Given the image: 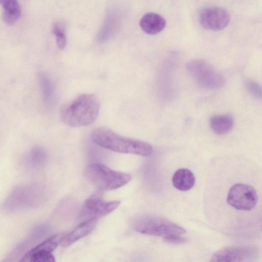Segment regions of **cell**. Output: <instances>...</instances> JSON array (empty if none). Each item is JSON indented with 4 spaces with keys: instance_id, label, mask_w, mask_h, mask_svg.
Masks as SVG:
<instances>
[{
    "instance_id": "cell-1",
    "label": "cell",
    "mask_w": 262,
    "mask_h": 262,
    "mask_svg": "<svg viewBox=\"0 0 262 262\" xmlns=\"http://www.w3.org/2000/svg\"><path fill=\"white\" fill-rule=\"evenodd\" d=\"M91 138L99 146L119 153L148 157L153 152L152 147L149 143L123 136L104 127L94 129Z\"/></svg>"
},
{
    "instance_id": "cell-2",
    "label": "cell",
    "mask_w": 262,
    "mask_h": 262,
    "mask_svg": "<svg viewBox=\"0 0 262 262\" xmlns=\"http://www.w3.org/2000/svg\"><path fill=\"white\" fill-rule=\"evenodd\" d=\"M99 110L100 102L95 95L83 94L63 107L60 118L68 126H85L95 121Z\"/></svg>"
},
{
    "instance_id": "cell-3",
    "label": "cell",
    "mask_w": 262,
    "mask_h": 262,
    "mask_svg": "<svg viewBox=\"0 0 262 262\" xmlns=\"http://www.w3.org/2000/svg\"><path fill=\"white\" fill-rule=\"evenodd\" d=\"M84 175L101 191L118 189L131 179L129 174L113 170L100 163H93L88 166L84 170Z\"/></svg>"
},
{
    "instance_id": "cell-4",
    "label": "cell",
    "mask_w": 262,
    "mask_h": 262,
    "mask_svg": "<svg viewBox=\"0 0 262 262\" xmlns=\"http://www.w3.org/2000/svg\"><path fill=\"white\" fill-rule=\"evenodd\" d=\"M131 226L142 234L161 236L164 238L173 235H183L184 228L167 219L154 215H141L134 218Z\"/></svg>"
},
{
    "instance_id": "cell-5",
    "label": "cell",
    "mask_w": 262,
    "mask_h": 262,
    "mask_svg": "<svg viewBox=\"0 0 262 262\" xmlns=\"http://www.w3.org/2000/svg\"><path fill=\"white\" fill-rule=\"evenodd\" d=\"M186 68L197 84L202 88L217 89L224 85L223 75L205 60L192 59L188 62Z\"/></svg>"
},
{
    "instance_id": "cell-6",
    "label": "cell",
    "mask_w": 262,
    "mask_h": 262,
    "mask_svg": "<svg viewBox=\"0 0 262 262\" xmlns=\"http://www.w3.org/2000/svg\"><path fill=\"white\" fill-rule=\"evenodd\" d=\"M258 196L255 189L250 185L236 183L229 189L227 201L234 208L244 211L251 210L256 206Z\"/></svg>"
},
{
    "instance_id": "cell-7",
    "label": "cell",
    "mask_w": 262,
    "mask_h": 262,
    "mask_svg": "<svg viewBox=\"0 0 262 262\" xmlns=\"http://www.w3.org/2000/svg\"><path fill=\"white\" fill-rule=\"evenodd\" d=\"M118 201H105L98 194H94L84 203L80 212V218L84 221L98 219L114 210L120 205Z\"/></svg>"
},
{
    "instance_id": "cell-8",
    "label": "cell",
    "mask_w": 262,
    "mask_h": 262,
    "mask_svg": "<svg viewBox=\"0 0 262 262\" xmlns=\"http://www.w3.org/2000/svg\"><path fill=\"white\" fill-rule=\"evenodd\" d=\"M200 23L204 28L213 30H221L228 25L230 16L227 10L219 6H207L199 12Z\"/></svg>"
},
{
    "instance_id": "cell-9",
    "label": "cell",
    "mask_w": 262,
    "mask_h": 262,
    "mask_svg": "<svg viewBox=\"0 0 262 262\" xmlns=\"http://www.w3.org/2000/svg\"><path fill=\"white\" fill-rule=\"evenodd\" d=\"M122 20V12L120 8L112 7L108 9L98 32L97 41L103 43L111 40L119 30Z\"/></svg>"
},
{
    "instance_id": "cell-10",
    "label": "cell",
    "mask_w": 262,
    "mask_h": 262,
    "mask_svg": "<svg viewBox=\"0 0 262 262\" xmlns=\"http://www.w3.org/2000/svg\"><path fill=\"white\" fill-rule=\"evenodd\" d=\"M38 187L34 185H21L13 189L8 196V203H28L35 201L40 193Z\"/></svg>"
},
{
    "instance_id": "cell-11",
    "label": "cell",
    "mask_w": 262,
    "mask_h": 262,
    "mask_svg": "<svg viewBox=\"0 0 262 262\" xmlns=\"http://www.w3.org/2000/svg\"><path fill=\"white\" fill-rule=\"evenodd\" d=\"M247 253L243 247H227L214 253L208 262H243Z\"/></svg>"
},
{
    "instance_id": "cell-12",
    "label": "cell",
    "mask_w": 262,
    "mask_h": 262,
    "mask_svg": "<svg viewBox=\"0 0 262 262\" xmlns=\"http://www.w3.org/2000/svg\"><path fill=\"white\" fill-rule=\"evenodd\" d=\"M97 219H92L83 221L72 231L62 237L60 244L63 247H67L85 236L91 233L96 226Z\"/></svg>"
},
{
    "instance_id": "cell-13",
    "label": "cell",
    "mask_w": 262,
    "mask_h": 262,
    "mask_svg": "<svg viewBox=\"0 0 262 262\" xmlns=\"http://www.w3.org/2000/svg\"><path fill=\"white\" fill-rule=\"evenodd\" d=\"M166 20L161 15L148 12L141 18L139 23L141 29L148 34H156L162 31L166 26Z\"/></svg>"
},
{
    "instance_id": "cell-14",
    "label": "cell",
    "mask_w": 262,
    "mask_h": 262,
    "mask_svg": "<svg viewBox=\"0 0 262 262\" xmlns=\"http://www.w3.org/2000/svg\"><path fill=\"white\" fill-rule=\"evenodd\" d=\"M195 181L193 173L187 168H181L177 170L172 178L173 186L182 191L190 189L194 186Z\"/></svg>"
},
{
    "instance_id": "cell-15",
    "label": "cell",
    "mask_w": 262,
    "mask_h": 262,
    "mask_svg": "<svg viewBox=\"0 0 262 262\" xmlns=\"http://www.w3.org/2000/svg\"><path fill=\"white\" fill-rule=\"evenodd\" d=\"M234 122V118L230 114L214 115L209 120L211 129L217 135L229 133L233 128Z\"/></svg>"
},
{
    "instance_id": "cell-16",
    "label": "cell",
    "mask_w": 262,
    "mask_h": 262,
    "mask_svg": "<svg viewBox=\"0 0 262 262\" xmlns=\"http://www.w3.org/2000/svg\"><path fill=\"white\" fill-rule=\"evenodd\" d=\"M4 21L8 25L15 24L21 16V8L17 1H0Z\"/></svg>"
},
{
    "instance_id": "cell-17",
    "label": "cell",
    "mask_w": 262,
    "mask_h": 262,
    "mask_svg": "<svg viewBox=\"0 0 262 262\" xmlns=\"http://www.w3.org/2000/svg\"><path fill=\"white\" fill-rule=\"evenodd\" d=\"M47 159V154L42 148L36 146L31 148L25 158V163L31 169H38L42 167Z\"/></svg>"
},
{
    "instance_id": "cell-18",
    "label": "cell",
    "mask_w": 262,
    "mask_h": 262,
    "mask_svg": "<svg viewBox=\"0 0 262 262\" xmlns=\"http://www.w3.org/2000/svg\"><path fill=\"white\" fill-rule=\"evenodd\" d=\"M38 78L44 101L47 105H51L54 98L52 82L46 74L42 72L38 74Z\"/></svg>"
},
{
    "instance_id": "cell-19",
    "label": "cell",
    "mask_w": 262,
    "mask_h": 262,
    "mask_svg": "<svg viewBox=\"0 0 262 262\" xmlns=\"http://www.w3.org/2000/svg\"><path fill=\"white\" fill-rule=\"evenodd\" d=\"M52 32L55 37L58 48L61 50L64 49L67 45L64 25L60 21L55 22L53 25Z\"/></svg>"
},
{
    "instance_id": "cell-20",
    "label": "cell",
    "mask_w": 262,
    "mask_h": 262,
    "mask_svg": "<svg viewBox=\"0 0 262 262\" xmlns=\"http://www.w3.org/2000/svg\"><path fill=\"white\" fill-rule=\"evenodd\" d=\"M63 236V234L62 233L55 234L35 247L39 250L51 252L55 249L59 244L60 243Z\"/></svg>"
},
{
    "instance_id": "cell-21",
    "label": "cell",
    "mask_w": 262,
    "mask_h": 262,
    "mask_svg": "<svg viewBox=\"0 0 262 262\" xmlns=\"http://www.w3.org/2000/svg\"><path fill=\"white\" fill-rule=\"evenodd\" d=\"M33 262H55L54 256L50 252L39 250L34 247L31 249Z\"/></svg>"
},
{
    "instance_id": "cell-22",
    "label": "cell",
    "mask_w": 262,
    "mask_h": 262,
    "mask_svg": "<svg viewBox=\"0 0 262 262\" xmlns=\"http://www.w3.org/2000/svg\"><path fill=\"white\" fill-rule=\"evenodd\" d=\"M245 85L251 95L256 98H261V87L258 82L253 80L248 79L245 81Z\"/></svg>"
},
{
    "instance_id": "cell-23",
    "label": "cell",
    "mask_w": 262,
    "mask_h": 262,
    "mask_svg": "<svg viewBox=\"0 0 262 262\" xmlns=\"http://www.w3.org/2000/svg\"><path fill=\"white\" fill-rule=\"evenodd\" d=\"M167 243L173 244H181L187 241V238L183 235H173L163 239Z\"/></svg>"
},
{
    "instance_id": "cell-24",
    "label": "cell",
    "mask_w": 262,
    "mask_h": 262,
    "mask_svg": "<svg viewBox=\"0 0 262 262\" xmlns=\"http://www.w3.org/2000/svg\"><path fill=\"white\" fill-rule=\"evenodd\" d=\"M19 262H33V255L31 250L23 256Z\"/></svg>"
}]
</instances>
